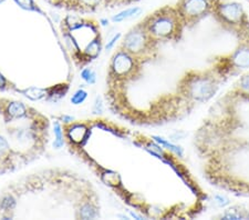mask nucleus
<instances>
[{"label": "nucleus", "mask_w": 249, "mask_h": 220, "mask_svg": "<svg viewBox=\"0 0 249 220\" xmlns=\"http://www.w3.org/2000/svg\"><path fill=\"white\" fill-rule=\"evenodd\" d=\"M142 25L156 42L176 41L185 27L176 7H163L143 20Z\"/></svg>", "instance_id": "nucleus-1"}, {"label": "nucleus", "mask_w": 249, "mask_h": 220, "mask_svg": "<svg viewBox=\"0 0 249 220\" xmlns=\"http://www.w3.org/2000/svg\"><path fill=\"white\" fill-rule=\"evenodd\" d=\"M218 81L210 74L187 75L182 80L179 91L183 97L193 102H206L218 90Z\"/></svg>", "instance_id": "nucleus-2"}, {"label": "nucleus", "mask_w": 249, "mask_h": 220, "mask_svg": "<svg viewBox=\"0 0 249 220\" xmlns=\"http://www.w3.org/2000/svg\"><path fill=\"white\" fill-rule=\"evenodd\" d=\"M141 60L135 58L124 49L115 51L109 67V83L118 86L134 79L141 69Z\"/></svg>", "instance_id": "nucleus-3"}, {"label": "nucleus", "mask_w": 249, "mask_h": 220, "mask_svg": "<svg viewBox=\"0 0 249 220\" xmlns=\"http://www.w3.org/2000/svg\"><path fill=\"white\" fill-rule=\"evenodd\" d=\"M213 15L224 27L234 31H243L249 28V16L242 3L230 0H217Z\"/></svg>", "instance_id": "nucleus-4"}, {"label": "nucleus", "mask_w": 249, "mask_h": 220, "mask_svg": "<svg viewBox=\"0 0 249 220\" xmlns=\"http://www.w3.org/2000/svg\"><path fill=\"white\" fill-rule=\"evenodd\" d=\"M156 43L158 42L148 35L142 22H140L124 36L121 48L133 57L142 60L152 55V51L155 50Z\"/></svg>", "instance_id": "nucleus-5"}, {"label": "nucleus", "mask_w": 249, "mask_h": 220, "mask_svg": "<svg viewBox=\"0 0 249 220\" xmlns=\"http://www.w3.org/2000/svg\"><path fill=\"white\" fill-rule=\"evenodd\" d=\"M216 2L217 0H178L175 7L185 26H193L213 14Z\"/></svg>", "instance_id": "nucleus-6"}, {"label": "nucleus", "mask_w": 249, "mask_h": 220, "mask_svg": "<svg viewBox=\"0 0 249 220\" xmlns=\"http://www.w3.org/2000/svg\"><path fill=\"white\" fill-rule=\"evenodd\" d=\"M230 61L232 69L238 70V71L248 69L249 68V42L239 45V47L231 54Z\"/></svg>", "instance_id": "nucleus-7"}, {"label": "nucleus", "mask_w": 249, "mask_h": 220, "mask_svg": "<svg viewBox=\"0 0 249 220\" xmlns=\"http://www.w3.org/2000/svg\"><path fill=\"white\" fill-rule=\"evenodd\" d=\"M101 37L100 36H96L91 41L88 43L87 47L82 50L84 61H86V65L88 62H90L91 60L96 59L101 54Z\"/></svg>", "instance_id": "nucleus-8"}, {"label": "nucleus", "mask_w": 249, "mask_h": 220, "mask_svg": "<svg viewBox=\"0 0 249 220\" xmlns=\"http://www.w3.org/2000/svg\"><path fill=\"white\" fill-rule=\"evenodd\" d=\"M68 129V137H69L70 141L73 143H77V145H80L82 141L87 139L88 133V128L82 125V123H73V125H70L67 127Z\"/></svg>", "instance_id": "nucleus-9"}, {"label": "nucleus", "mask_w": 249, "mask_h": 220, "mask_svg": "<svg viewBox=\"0 0 249 220\" xmlns=\"http://www.w3.org/2000/svg\"><path fill=\"white\" fill-rule=\"evenodd\" d=\"M99 208L93 201H83L79 209L78 217L81 219H94L99 217Z\"/></svg>", "instance_id": "nucleus-10"}, {"label": "nucleus", "mask_w": 249, "mask_h": 220, "mask_svg": "<svg viewBox=\"0 0 249 220\" xmlns=\"http://www.w3.org/2000/svg\"><path fill=\"white\" fill-rule=\"evenodd\" d=\"M141 9L140 7H131V8H126V9H124L122 11H120L116 15H114L113 17H112V21L113 22H122L124 20H127V19H131V18H134L135 16H138L141 14Z\"/></svg>", "instance_id": "nucleus-11"}, {"label": "nucleus", "mask_w": 249, "mask_h": 220, "mask_svg": "<svg viewBox=\"0 0 249 220\" xmlns=\"http://www.w3.org/2000/svg\"><path fill=\"white\" fill-rule=\"evenodd\" d=\"M103 1L104 0H73V1H72V6H73L75 9L82 11H90L96 9Z\"/></svg>", "instance_id": "nucleus-12"}, {"label": "nucleus", "mask_w": 249, "mask_h": 220, "mask_svg": "<svg viewBox=\"0 0 249 220\" xmlns=\"http://www.w3.org/2000/svg\"><path fill=\"white\" fill-rule=\"evenodd\" d=\"M48 90V99L49 100H58L60 98H62L66 96V94L68 93V90H69V86L67 85V83H61V85H57L52 88H49Z\"/></svg>", "instance_id": "nucleus-13"}, {"label": "nucleus", "mask_w": 249, "mask_h": 220, "mask_svg": "<svg viewBox=\"0 0 249 220\" xmlns=\"http://www.w3.org/2000/svg\"><path fill=\"white\" fill-rule=\"evenodd\" d=\"M152 138H153L160 146H162L164 148H166V149L171 150L172 153L176 154L178 156V157H183V149L180 147L176 146V145H174V143H172L170 141H167L166 139H164L162 137H159V136H153Z\"/></svg>", "instance_id": "nucleus-14"}, {"label": "nucleus", "mask_w": 249, "mask_h": 220, "mask_svg": "<svg viewBox=\"0 0 249 220\" xmlns=\"http://www.w3.org/2000/svg\"><path fill=\"white\" fill-rule=\"evenodd\" d=\"M53 133H54V138H55L53 142V148L54 149H60V148H62L64 145V139H63V130L59 120L58 121H54Z\"/></svg>", "instance_id": "nucleus-15"}, {"label": "nucleus", "mask_w": 249, "mask_h": 220, "mask_svg": "<svg viewBox=\"0 0 249 220\" xmlns=\"http://www.w3.org/2000/svg\"><path fill=\"white\" fill-rule=\"evenodd\" d=\"M248 217V215L245 213L244 210L238 209L237 207H232L227 209L225 213L222 215V219H234V220H238V219H246Z\"/></svg>", "instance_id": "nucleus-16"}, {"label": "nucleus", "mask_w": 249, "mask_h": 220, "mask_svg": "<svg viewBox=\"0 0 249 220\" xmlns=\"http://www.w3.org/2000/svg\"><path fill=\"white\" fill-rule=\"evenodd\" d=\"M237 90L238 94L243 97L249 99V74L243 76L237 82Z\"/></svg>", "instance_id": "nucleus-17"}, {"label": "nucleus", "mask_w": 249, "mask_h": 220, "mask_svg": "<svg viewBox=\"0 0 249 220\" xmlns=\"http://www.w3.org/2000/svg\"><path fill=\"white\" fill-rule=\"evenodd\" d=\"M88 96H89L88 91L82 89V88H80V89L74 91V94L72 95L70 101L72 105H74V106L82 105V103L88 99Z\"/></svg>", "instance_id": "nucleus-18"}, {"label": "nucleus", "mask_w": 249, "mask_h": 220, "mask_svg": "<svg viewBox=\"0 0 249 220\" xmlns=\"http://www.w3.org/2000/svg\"><path fill=\"white\" fill-rule=\"evenodd\" d=\"M81 78L88 85H94L96 82V74L91 68H83L81 71Z\"/></svg>", "instance_id": "nucleus-19"}, {"label": "nucleus", "mask_w": 249, "mask_h": 220, "mask_svg": "<svg viewBox=\"0 0 249 220\" xmlns=\"http://www.w3.org/2000/svg\"><path fill=\"white\" fill-rule=\"evenodd\" d=\"M16 205H17V201H16V199L11 195H6L1 199V202H0V207L3 210H13L15 209Z\"/></svg>", "instance_id": "nucleus-20"}, {"label": "nucleus", "mask_w": 249, "mask_h": 220, "mask_svg": "<svg viewBox=\"0 0 249 220\" xmlns=\"http://www.w3.org/2000/svg\"><path fill=\"white\" fill-rule=\"evenodd\" d=\"M10 155V146L8 140L0 135V156L3 157H8Z\"/></svg>", "instance_id": "nucleus-21"}, {"label": "nucleus", "mask_w": 249, "mask_h": 220, "mask_svg": "<svg viewBox=\"0 0 249 220\" xmlns=\"http://www.w3.org/2000/svg\"><path fill=\"white\" fill-rule=\"evenodd\" d=\"M103 110H104V106H103L102 98L100 97V96H98V97L95 98L93 108H92V113L95 115H101L103 113Z\"/></svg>", "instance_id": "nucleus-22"}, {"label": "nucleus", "mask_w": 249, "mask_h": 220, "mask_svg": "<svg viewBox=\"0 0 249 220\" xmlns=\"http://www.w3.org/2000/svg\"><path fill=\"white\" fill-rule=\"evenodd\" d=\"M214 200H215L216 205H217V206L220 207V208L226 207V206H228V205H230V203H231L230 199L225 197V196H220V195H216L215 197H214Z\"/></svg>", "instance_id": "nucleus-23"}, {"label": "nucleus", "mask_w": 249, "mask_h": 220, "mask_svg": "<svg viewBox=\"0 0 249 220\" xmlns=\"http://www.w3.org/2000/svg\"><path fill=\"white\" fill-rule=\"evenodd\" d=\"M15 1L17 2L19 6L25 8V9H35L34 0H15Z\"/></svg>", "instance_id": "nucleus-24"}, {"label": "nucleus", "mask_w": 249, "mask_h": 220, "mask_svg": "<svg viewBox=\"0 0 249 220\" xmlns=\"http://www.w3.org/2000/svg\"><path fill=\"white\" fill-rule=\"evenodd\" d=\"M122 37V34L121 33H118L116 34L113 38H112L110 41H107V46H106V50L107 51H109V50H111L112 48H113L114 46H115V43L119 41V39Z\"/></svg>", "instance_id": "nucleus-25"}, {"label": "nucleus", "mask_w": 249, "mask_h": 220, "mask_svg": "<svg viewBox=\"0 0 249 220\" xmlns=\"http://www.w3.org/2000/svg\"><path fill=\"white\" fill-rule=\"evenodd\" d=\"M7 85V79L3 77V75L0 73V89H5Z\"/></svg>", "instance_id": "nucleus-26"}, {"label": "nucleus", "mask_w": 249, "mask_h": 220, "mask_svg": "<svg viewBox=\"0 0 249 220\" xmlns=\"http://www.w3.org/2000/svg\"><path fill=\"white\" fill-rule=\"evenodd\" d=\"M61 120H62L63 122H67V123H68V122H72V121H73V118L70 117V116H62Z\"/></svg>", "instance_id": "nucleus-27"}, {"label": "nucleus", "mask_w": 249, "mask_h": 220, "mask_svg": "<svg viewBox=\"0 0 249 220\" xmlns=\"http://www.w3.org/2000/svg\"><path fill=\"white\" fill-rule=\"evenodd\" d=\"M101 22H102L103 26L109 25V20H107V19H101Z\"/></svg>", "instance_id": "nucleus-28"}, {"label": "nucleus", "mask_w": 249, "mask_h": 220, "mask_svg": "<svg viewBox=\"0 0 249 220\" xmlns=\"http://www.w3.org/2000/svg\"><path fill=\"white\" fill-rule=\"evenodd\" d=\"M122 2H125V3H130V2H133V1H138V0H121Z\"/></svg>", "instance_id": "nucleus-29"}, {"label": "nucleus", "mask_w": 249, "mask_h": 220, "mask_svg": "<svg viewBox=\"0 0 249 220\" xmlns=\"http://www.w3.org/2000/svg\"><path fill=\"white\" fill-rule=\"evenodd\" d=\"M2 1H5V0H0V3H1Z\"/></svg>", "instance_id": "nucleus-30"}, {"label": "nucleus", "mask_w": 249, "mask_h": 220, "mask_svg": "<svg viewBox=\"0 0 249 220\" xmlns=\"http://www.w3.org/2000/svg\"><path fill=\"white\" fill-rule=\"evenodd\" d=\"M248 16H249V15H248Z\"/></svg>", "instance_id": "nucleus-31"}]
</instances>
